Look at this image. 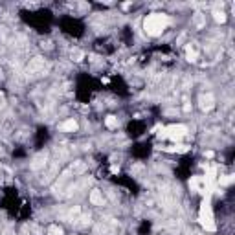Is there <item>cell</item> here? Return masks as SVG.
<instances>
[{
  "mask_svg": "<svg viewBox=\"0 0 235 235\" xmlns=\"http://www.w3.org/2000/svg\"><path fill=\"white\" fill-rule=\"evenodd\" d=\"M90 202H92V204H95V206H98V204H101V202H103V197H101V193H99L98 189H95V191H92V193H90Z\"/></svg>",
  "mask_w": 235,
  "mask_h": 235,
  "instance_id": "obj_5",
  "label": "cell"
},
{
  "mask_svg": "<svg viewBox=\"0 0 235 235\" xmlns=\"http://www.w3.org/2000/svg\"><path fill=\"white\" fill-rule=\"evenodd\" d=\"M195 59H197V51L187 50V61H195Z\"/></svg>",
  "mask_w": 235,
  "mask_h": 235,
  "instance_id": "obj_10",
  "label": "cell"
},
{
  "mask_svg": "<svg viewBox=\"0 0 235 235\" xmlns=\"http://www.w3.org/2000/svg\"><path fill=\"white\" fill-rule=\"evenodd\" d=\"M169 22H171V18L167 15H164V13H153V15H149L143 20V29H145L147 35L158 37V35H162V31L169 26Z\"/></svg>",
  "mask_w": 235,
  "mask_h": 235,
  "instance_id": "obj_1",
  "label": "cell"
},
{
  "mask_svg": "<svg viewBox=\"0 0 235 235\" xmlns=\"http://www.w3.org/2000/svg\"><path fill=\"white\" fill-rule=\"evenodd\" d=\"M186 134H187V129H186L184 125H171V127L162 129V132H160V136H162V138H169V140H173V142L182 140Z\"/></svg>",
  "mask_w": 235,
  "mask_h": 235,
  "instance_id": "obj_2",
  "label": "cell"
},
{
  "mask_svg": "<svg viewBox=\"0 0 235 235\" xmlns=\"http://www.w3.org/2000/svg\"><path fill=\"white\" fill-rule=\"evenodd\" d=\"M105 125L109 127V129H116V127H117V120H116V116H106Z\"/></svg>",
  "mask_w": 235,
  "mask_h": 235,
  "instance_id": "obj_6",
  "label": "cell"
},
{
  "mask_svg": "<svg viewBox=\"0 0 235 235\" xmlns=\"http://www.w3.org/2000/svg\"><path fill=\"white\" fill-rule=\"evenodd\" d=\"M206 158H213V151H206Z\"/></svg>",
  "mask_w": 235,
  "mask_h": 235,
  "instance_id": "obj_11",
  "label": "cell"
},
{
  "mask_svg": "<svg viewBox=\"0 0 235 235\" xmlns=\"http://www.w3.org/2000/svg\"><path fill=\"white\" fill-rule=\"evenodd\" d=\"M110 171H112V173H117V171H120V167H117V165H112V169H110Z\"/></svg>",
  "mask_w": 235,
  "mask_h": 235,
  "instance_id": "obj_12",
  "label": "cell"
},
{
  "mask_svg": "<svg viewBox=\"0 0 235 235\" xmlns=\"http://www.w3.org/2000/svg\"><path fill=\"white\" fill-rule=\"evenodd\" d=\"M220 186H228V184H231L233 182V175H226V176H220Z\"/></svg>",
  "mask_w": 235,
  "mask_h": 235,
  "instance_id": "obj_8",
  "label": "cell"
},
{
  "mask_svg": "<svg viewBox=\"0 0 235 235\" xmlns=\"http://www.w3.org/2000/svg\"><path fill=\"white\" fill-rule=\"evenodd\" d=\"M200 106H202L204 110H209L211 106H213V98H211V95H206V98H202V99H200Z\"/></svg>",
  "mask_w": 235,
  "mask_h": 235,
  "instance_id": "obj_4",
  "label": "cell"
},
{
  "mask_svg": "<svg viewBox=\"0 0 235 235\" xmlns=\"http://www.w3.org/2000/svg\"><path fill=\"white\" fill-rule=\"evenodd\" d=\"M48 235H62V228H59V226H50L48 228Z\"/></svg>",
  "mask_w": 235,
  "mask_h": 235,
  "instance_id": "obj_7",
  "label": "cell"
},
{
  "mask_svg": "<svg viewBox=\"0 0 235 235\" xmlns=\"http://www.w3.org/2000/svg\"><path fill=\"white\" fill-rule=\"evenodd\" d=\"M213 17H215V20H217V22H226V15H224L222 11H213Z\"/></svg>",
  "mask_w": 235,
  "mask_h": 235,
  "instance_id": "obj_9",
  "label": "cell"
},
{
  "mask_svg": "<svg viewBox=\"0 0 235 235\" xmlns=\"http://www.w3.org/2000/svg\"><path fill=\"white\" fill-rule=\"evenodd\" d=\"M184 110H186V112H189V110H191V105H189V103H186V106H184Z\"/></svg>",
  "mask_w": 235,
  "mask_h": 235,
  "instance_id": "obj_13",
  "label": "cell"
},
{
  "mask_svg": "<svg viewBox=\"0 0 235 235\" xmlns=\"http://www.w3.org/2000/svg\"><path fill=\"white\" fill-rule=\"evenodd\" d=\"M61 129H62V131H68V132L77 131V121H76V120H66L65 123H61Z\"/></svg>",
  "mask_w": 235,
  "mask_h": 235,
  "instance_id": "obj_3",
  "label": "cell"
}]
</instances>
